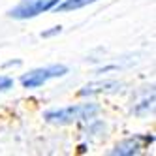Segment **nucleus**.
<instances>
[{"label":"nucleus","mask_w":156,"mask_h":156,"mask_svg":"<svg viewBox=\"0 0 156 156\" xmlns=\"http://www.w3.org/2000/svg\"><path fill=\"white\" fill-rule=\"evenodd\" d=\"M100 113L98 104H81V105H66L58 109H49L43 113V119L51 124H72L77 120H90Z\"/></svg>","instance_id":"nucleus-1"},{"label":"nucleus","mask_w":156,"mask_h":156,"mask_svg":"<svg viewBox=\"0 0 156 156\" xmlns=\"http://www.w3.org/2000/svg\"><path fill=\"white\" fill-rule=\"evenodd\" d=\"M66 73H68V68L64 64H53V66H47V68H38L25 73L21 77V85L25 88H38L41 85H45L49 79H57V77H62Z\"/></svg>","instance_id":"nucleus-2"},{"label":"nucleus","mask_w":156,"mask_h":156,"mask_svg":"<svg viewBox=\"0 0 156 156\" xmlns=\"http://www.w3.org/2000/svg\"><path fill=\"white\" fill-rule=\"evenodd\" d=\"M55 2L57 0H21L17 6H13L9 9L8 15L13 17V19H19V21L32 19V17H38L40 13L51 12Z\"/></svg>","instance_id":"nucleus-3"},{"label":"nucleus","mask_w":156,"mask_h":156,"mask_svg":"<svg viewBox=\"0 0 156 156\" xmlns=\"http://www.w3.org/2000/svg\"><path fill=\"white\" fill-rule=\"evenodd\" d=\"M154 143V136H133L130 139H124L122 143H119L117 147L111 151L113 156H133L139 154L145 147Z\"/></svg>","instance_id":"nucleus-4"},{"label":"nucleus","mask_w":156,"mask_h":156,"mask_svg":"<svg viewBox=\"0 0 156 156\" xmlns=\"http://www.w3.org/2000/svg\"><path fill=\"white\" fill-rule=\"evenodd\" d=\"M120 83H117V81H104V83H90V85H87V87H83L81 90H79V94L81 96H88V94H102V92H105V94H109V92H119L120 90Z\"/></svg>","instance_id":"nucleus-5"},{"label":"nucleus","mask_w":156,"mask_h":156,"mask_svg":"<svg viewBox=\"0 0 156 156\" xmlns=\"http://www.w3.org/2000/svg\"><path fill=\"white\" fill-rule=\"evenodd\" d=\"M98 0H57L55 6L51 8V12L55 13H66V12H75V9H81L88 4H94Z\"/></svg>","instance_id":"nucleus-6"},{"label":"nucleus","mask_w":156,"mask_h":156,"mask_svg":"<svg viewBox=\"0 0 156 156\" xmlns=\"http://www.w3.org/2000/svg\"><path fill=\"white\" fill-rule=\"evenodd\" d=\"M152 109H154V90L145 94V98L133 107V113H136V115H147L149 111H152Z\"/></svg>","instance_id":"nucleus-7"},{"label":"nucleus","mask_w":156,"mask_h":156,"mask_svg":"<svg viewBox=\"0 0 156 156\" xmlns=\"http://www.w3.org/2000/svg\"><path fill=\"white\" fill-rule=\"evenodd\" d=\"M12 87H13V79H12V77H8V75H0V92L8 90V88H12Z\"/></svg>","instance_id":"nucleus-8"},{"label":"nucleus","mask_w":156,"mask_h":156,"mask_svg":"<svg viewBox=\"0 0 156 156\" xmlns=\"http://www.w3.org/2000/svg\"><path fill=\"white\" fill-rule=\"evenodd\" d=\"M62 30V27H53V30H49V32H43V38H49V36H53V34H58V32Z\"/></svg>","instance_id":"nucleus-9"}]
</instances>
